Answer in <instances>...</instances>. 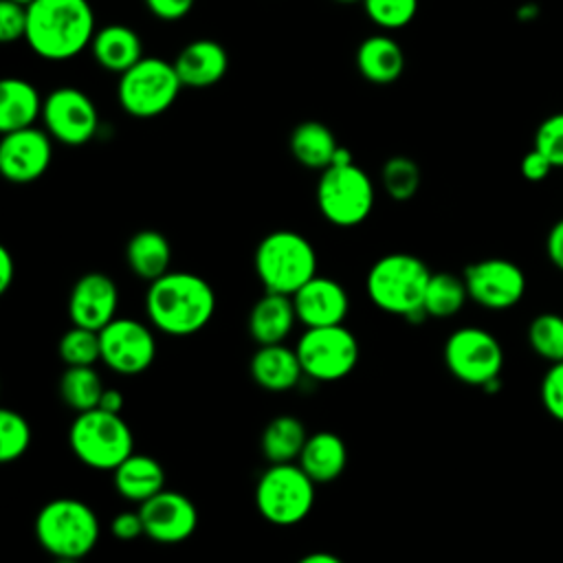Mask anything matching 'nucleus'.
I'll list each match as a JSON object with an SVG mask.
<instances>
[{"mask_svg": "<svg viewBox=\"0 0 563 563\" xmlns=\"http://www.w3.org/2000/svg\"><path fill=\"white\" fill-rule=\"evenodd\" d=\"M216 312L213 286L189 271H169L145 292V314L167 336H191L209 325Z\"/></svg>", "mask_w": 563, "mask_h": 563, "instance_id": "1", "label": "nucleus"}, {"mask_svg": "<svg viewBox=\"0 0 563 563\" xmlns=\"http://www.w3.org/2000/svg\"><path fill=\"white\" fill-rule=\"evenodd\" d=\"M26 15L24 42L46 62L77 57L97 33L90 0H33Z\"/></svg>", "mask_w": 563, "mask_h": 563, "instance_id": "2", "label": "nucleus"}, {"mask_svg": "<svg viewBox=\"0 0 563 563\" xmlns=\"http://www.w3.org/2000/svg\"><path fill=\"white\" fill-rule=\"evenodd\" d=\"M429 279L431 271L418 255L387 253L369 266L365 290L378 310L418 323L427 319L422 303Z\"/></svg>", "mask_w": 563, "mask_h": 563, "instance_id": "3", "label": "nucleus"}, {"mask_svg": "<svg viewBox=\"0 0 563 563\" xmlns=\"http://www.w3.org/2000/svg\"><path fill=\"white\" fill-rule=\"evenodd\" d=\"M35 539L53 559L88 556L99 541V519L95 510L75 497L46 501L35 515Z\"/></svg>", "mask_w": 563, "mask_h": 563, "instance_id": "4", "label": "nucleus"}, {"mask_svg": "<svg viewBox=\"0 0 563 563\" xmlns=\"http://www.w3.org/2000/svg\"><path fill=\"white\" fill-rule=\"evenodd\" d=\"M253 268L264 290L292 297L317 275V251L306 235L292 229H277L260 240Z\"/></svg>", "mask_w": 563, "mask_h": 563, "instance_id": "5", "label": "nucleus"}, {"mask_svg": "<svg viewBox=\"0 0 563 563\" xmlns=\"http://www.w3.org/2000/svg\"><path fill=\"white\" fill-rule=\"evenodd\" d=\"M68 444L75 457L95 471H114L134 453V435L121 413L101 407L75 416L68 429Z\"/></svg>", "mask_w": 563, "mask_h": 563, "instance_id": "6", "label": "nucleus"}, {"mask_svg": "<svg viewBox=\"0 0 563 563\" xmlns=\"http://www.w3.org/2000/svg\"><path fill=\"white\" fill-rule=\"evenodd\" d=\"M317 484L297 462L268 464L255 484V508L264 521L290 528L314 508Z\"/></svg>", "mask_w": 563, "mask_h": 563, "instance_id": "7", "label": "nucleus"}, {"mask_svg": "<svg viewBox=\"0 0 563 563\" xmlns=\"http://www.w3.org/2000/svg\"><path fill=\"white\" fill-rule=\"evenodd\" d=\"M183 88L185 86L174 68V62L163 57H143L119 75L117 99L130 117L152 119L167 112L176 103Z\"/></svg>", "mask_w": 563, "mask_h": 563, "instance_id": "8", "label": "nucleus"}, {"mask_svg": "<svg viewBox=\"0 0 563 563\" xmlns=\"http://www.w3.org/2000/svg\"><path fill=\"white\" fill-rule=\"evenodd\" d=\"M317 207L321 216L341 229L365 222L374 209L376 189L372 178L356 163L330 165L317 180Z\"/></svg>", "mask_w": 563, "mask_h": 563, "instance_id": "9", "label": "nucleus"}, {"mask_svg": "<svg viewBox=\"0 0 563 563\" xmlns=\"http://www.w3.org/2000/svg\"><path fill=\"white\" fill-rule=\"evenodd\" d=\"M295 352L299 356L303 376L319 383L345 378L356 367L361 354L354 332L343 323L303 328Z\"/></svg>", "mask_w": 563, "mask_h": 563, "instance_id": "10", "label": "nucleus"}, {"mask_svg": "<svg viewBox=\"0 0 563 563\" xmlns=\"http://www.w3.org/2000/svg\"><path fill=\"white\" fill-rule=\"evenodd\" d=\"M444 365L453 378L471 387H486L504 369V347L495 334L477 325L453 330L444 341Z\"/></svg>", "mask_w": 563, "mask_h": 563, "instance_id": "11", "label": "nucleus"}, {"mask_svg": "<svg viewBox=\"0 0 563 563\" xmlns=\"http://www.w3.org/2000/svg\"><path fill=\"white\" fill-rule=\"evenodd\" d=\"M42 123L53 141L79 147L97 134L99 112L95 101L81 88L59 86L44 97Z\"/></svg>", "mask_w": 563, "mask_h": 563, "instance_id": "12", "label": "nucleus"}, {"mask_svg": "<svg viewBox=\"0 0 563 563\" xmlns=\"http://www.w3.org/2000/svg\"><path fill=\"white\" fill-rule=\"evenodd\" d=\"M101 361L117 374L136 376L156 361V336L154 328L132 319L117 317L99 330Z\"/></svg>", "mask_w": 563, "mask_h": 563, "instance_id": "13", "label": "nucleus"}, {"mask_svg": "<svg viewBox=\"0 0 563 563\" xmlns=\"http://www.w3.org/2000/svg\"><path fill=\"white\" fill-rule=\"evenodd\" d=\"M468 299L486 310H508L526 295V273L506 257H486L468 264L462 273Z\"/></svg>", "mask_w": 563, "mask_h": 563, "instance_id": "14", "label": "nucleus"}, {"mask_svg": "<svg viewBox=\"0 0 563 563\" xmlns=\"http://www.w3.org/2000/svg\"><path fill=\"white\" fill-rule=\"evenodd\" d=\"M139 515L143 519L145 537L163 545L183 543L194 537L198 528L196 504L178 490L163 488L147 501L139 504Z\"/></svg>", "mask_w": 563, "mask_h": 563, "instance_id": "15", "label": "nucleus"}, {"mask_svg": "<svg viewBox=\"0 0 563 563\" xmlns=\"http://www.w3.org/2000/svg\"><path fill=\"white\" fill-rule=\"evenodd\" d=\"M53 158V139L42 128L4 132L0 141V172L9 183L26 185L44 176Z\"/></svg>", "mask_w": 563, "mask_h": 563, "instance_id": "16", "label": "nucleus"}, {"mask_svg": "<svg viewBox=\"0 0 563 563\" xmlns=\"http://www.w3.org/2000/svg\"><path fill=\"white\" fill-rule=\"evenodd\" d=\"M119 290L110 275L90 271L84 273L70 288L68 295V317L73 325L88 330H101L112 319H117Z\"/></svg>", "mask_w": 563, "mask_h": 563, "instance_id": "17", "label": "nucleus"}, {"mask_svg": "<svg viewBox=\"0 0 563 563\" xmlns=\"http://www.w3.org/2000/svg\"><path fill=\"white\" fill-rule=\"evenodd\" d=\"M297 321L303 328L345 323L350 312L347 290L332 277L314 275L292 295Z\"/></svg>", "mask_w": 563, "mask_h": 563, "instance_id": "18", "label": "nucleus"}, {"mask_svg": "<svg viewBox=\"0 0 563 563\" xmlns=\"http://www.w3.org/2000/svg\"><path fill=\"white\" fill-rule=\"evenodd\" d=\"M174 68L185 88H211L227 75L229 53L211 37L191 40L176 53Z\"/></svg>", "mask_w": 563, "mask_h": 563, "instance_id": "19", "label": "nucleus"}, {"mask_svg": "<svg viewBox=\"0 0 563 563\" xmlns=\"http://www.w3.org/2000/svg\"><path fill=\"white\" fill-rule=\"evenodd\" d=\"M295 323H297V312H295L292 297L282 292H268V290H264V295L253 303L246 319L249 334L257 345L284 343L292 332Z\"/></svg>", "mask_w": 563, "mask_h": 563, "instance_id": "20", "label": "nucleus"}, {"mask_svg": "<svg viewBox=\"0 0 563 563\" xmlns=\"http://www.w3.org/2000/svg\"><path fill=\"white\" fill-rule=\"evenodd\" d=\"M251 378L266 391H288L299 385L303 369L295 347L284 343L257 345L249 363Z\"/></svg>", "mask_w": 563, "mask_h": 563, "instance_id": "21", "label": "nucleus"}, {"mask_svg": "<svg viewBox=\"0 0 563 563\" xmlns=\"http://www.w3.org/2000/svg\"><path fill=\"white\" fill-rule=\"evenodd\" d=\"M90 53L103 70L117 75H123L145 57L141 35L128 24H108L97 29L90 42Z\"/></svg>", "mask_w": 563, "mask_h": 563, "instance_id": "22", "label": "nucleus"}, {"mask_svg": "<svg viewBox=\"0 0 563 563\" xmlns=\"http://www.w3.org/2000/svg\"><path fill=\"white\" fill-rule=\"evenodd\" d=\"M112 484L123 499L143 504L165 488V468L152 455L132 453L112 471Z\"/></svg>", "mask_w": 563, "mask_h": 563, "instance_id": "23", "label": "nucleus"}, {"mask_svg": "<svg viewBox=\"0 0 563 563\" xmlns=\"http://www.w3.org/2000/svg\"><path fill=\"white\" fill-rule=\"evenodd\" d=\"M405 51L387 33L365 37L356 48V68L358 73L378 86L394 84L405 70Z\"/></svg>", "mask_w": 563, "mask_h": 563, "instance_id": "24", "label": "nucleus"}, {"mask_svg": "<svg viewBox=\"0 0 563 563\" xmlns=\"http://www.w3.org/2000/svg\"><path fill=\"white\" fill-rule=\"evenodd\" d=\"M297 464L314 484L334 482L347 466V446L339 433L317 431L308 435Z\"/></svg>", "mask_w": 563, "mask_h": 563, "instance_id": "25", "label": "nucleus"}, {"mask_svg": "<svg viewBox=\"0 0 563 563\" xmlns=\"http://www.w3.org/2000/svg\"><path fill=\"white\" fill-rule=\"evenodd\" d=\"M42 108H44V99L31 81L22 77H7L0 81L2 134L35 125V121L42 119Z\"/></svg>", "mask_w": 563, "mask_h": 563, "instance_id": "26", "label": "nucleus"}, {"mask_svg": "<svg viewBox=\"0 0 563 563\" xmlns=\"http://www.w3.org/2000/svg\"><path fill=\"white\" fill-rule=\"evenodd\" d=\"M125 262L134 277L152 284L154 279L169 273L172 246L161 231L141 229L128 240Z\"/></svg>", "mask_w": 563, "mask_h": 563, "instance_id": "27", "label": "nucleus"}, {"mask_svg": "<svg viewBox=\"0 0 563 563\" xmlns=\"http://www.w3.org/2000/svg\"><path fill=\"white\" fill-rule=\"evenodd\" d=\"M288 145H290L292 158L299 165H303L308 169L323 172L325 167L332 165L339 141L325 123H321V121H301L292 128Z\"/></svg>", "mask_w": 563, "mask_h": 563, "instance_id": "28", "label": "nucleus"}, {"mask_svg": "<svg viewBox=\"0 0 563 563\" xmlns=\"http://www.w3.org/2000/svg\"><path fill=\"white\" fill-rule=\"evenodd\" d=\"M306 440L308 433L303 422L297 416L279 413L264 427L260 449L268 464H286L299 460Z\"/></svg>", "mask_w": 563, "mask_h": 563, "instance_id": "29", "label": "nucleus"}, {"mask_svg": "<svg viewBox=\"0 0 563 563\" xmlns=\"http://www.w3.org/2000/svg\"><path fill=\"white\" fill-rule=\"evenodd\" d=\"M466 299H468V290H466L464 277H457L449 271H440V273H431L422 308L427 317L449 319L464 308Z\"/></svg>", "mask_w": 563, "mask_h": 563, "instance_id": "30", "label": "nucleus"}, {"mask_svg": "<svg viewBox=\"0 0 563 563\" xmlns=\"http://www.w3.org/2000/svg\"><path fill=\"white\" fill-rule=\"evenodd\" d=\"M106 385L95 367H66L59 378L62 400L77 413L99 407Z\"/></svg>", "mask_w": 563, "mask_h": 563, "instance_id": "31", "label": "nucleus"}, {"mask_svg": "<svg viewBox=\"0 0 563 563\" xmlns=\"http://www.w3.org/2000/svg\"><path fill=\"white\" fill-rule=\"evenodd\" d=\"M422 183L420 167L413 158L409 156H391L383 163L380 167V185L387 191V196L396 202H407L411 200Z\"/></svg>", "mask_w": 563, "mask_h": 563, "instance_id": "32", "label": "nucleus"}, {"mask_svg": "<svg viewBox=\"0 0 563 563\" xmlns=\"http://www.w3.org/2000/svg\"><path fill=\"white\" fill-rule=\"evenodd\" d=\"M59 358L66 367H95L101 361V341L97 330L70 325L57 345Z\"/></svg>", "mask_w": 563, "mask_h": 563, "instance_id": "33", "label": "nucleus"}, {"mask_svg": "<svg viewBox=\"0 0 563 563\" xmlns=\"http://www.w3.org/2000/svg\"><path fill=\"white\" fill-rule=\"evenodd\" d=\"M530 350L548 363L563 361V317L556 312H541L528 325Z\"/></svg>", "mask_w": 563, "mask_h": 563, "instance_id": "34", "label": "nucleus"}, {"mask_svg": "<svg viewBox=\"0 0 563 563\" xmlns=\"http://www.w3.org/2000/svg\"><path fill=\"white\" fill-rule=\"evenodd\" d=\"M31 446V424L29 420L13 409L0 411V460L13 462L26 453Z\"/></svg>", "mask_w": 563, "mask_h": 563, "instance_id": "35", "label": "nucleus"}, {"mask_svg": "<svg viewBox=\"0 0 563 563\" xmlns=\"http://www.w3.org/2000/svg\"><path fill=\"white\" fill-rule=\"evenodd\" d=\"M363 9L376 26L398 31L416 18L418 0H363Z\"/></svg>", "mask_w": 563, "mask_h": 563, "instance_id": "36", "label": "nucleus"}, {"mask_svg": "<svg viewBox=\"0 0 563 563\" xmlns=\"http://www.w3.org/2000/svg\"><path fill=\"white\" fill-rule=\"evenodd\" d=\"M534 147L543 152L554 167H563V112L543 119L534 132Z\"/></svg>", "mask_w": 563, "mask_h": 563, "instance_id": "37", "label": "nucleus"}, {"mask_svg": "<svg viewBox=\"0 0 563 563\" xmlns=\"http://www.w3.org/2000/svg\"><path fill=\"white\" fill-rule=\"evenodd\" d=\"M541 402L554 420L563 422V361L550 363L548 372L543 374Z\"/></svg>", "mask_w": 563, "mask_h": 563, "instance_id": "38", "label": "nucleus"}, {"mask_svg": "<svg viewBox=\"0 0 563 563\" xmlns=\"http://www.w3.org/2000/svg\"><path fill=\"white\" fill-rule=\"evenodd\" d=\"M26 4H20L15 0H2L0 2V40L4 44L24 40L26 35Z\"/></svg>", "mask_w": 563, "mask_h": 563, "instance_id": "39", "label": "nucleus"}, {"mask_svg": "<svg viewBox=\"0 0 563 563\" xmlns=\"http://www.w3.org/2000/svg\"><path fill=\"white\" fill-rule=\"evenodd\" d=\"M110 532L114 539L119 541H134L139 537H145V530H143V519L139 515V508L136 510H123V512H117L110 521Z\"/></svg>", "mask_w": 563, "mask_h": 563, "instance_id": "40", "label": "nucleus"}, {"mask_svg": "<svg viewBox=\"0 0 563 563\" xmlns=\"http://www.w3.org/2000/svg\"><path fill=\"white\" fill-rule=\"evenodd\" d=\"M143 2L147 11L163 22L183 20L196 4V0H143Z\"/></svg>", "mask_w": 563, "mask_h": 563, "instance_id": "41", "label": "nucleus"}, {"mask_svg": "<svg viewBox=\"0 0 563 563\" xmlns=\"http://www.w3.org/2000/svg\"><path fill=\"white\" fill-rule=\"evenodd\" d=\"M519 167H521L523 178L530 180V183H541V180H545L548 174L554 169V165L550 163V158H548L543 152H539L537 147H532L530 152L523 154Z\"/></svg>", "mask_w": 563, "mask_h": 563, "instance_id": "42", "label": "nucleus"}, {"mask_svg": "<svg viewBox=\"0 0 563 563\" xmlns=\"http://www.w3.org/2000/svg\"><path fill=\"white\" fill-rule=\"evenodd\" d=\"M545 255L559 271H563V218L556 220L548 231Z\"/></svg>", "mask_w": 563, "mask_h": 563, "instance_id": "43", "label": "nucleus"}, {"mask_svg": "<svg viewBox=\"0 0 563 563\" xmlns=\"http://www.w3.org/2000/svg\"><path fill=\"white\" fill-rule=\"evenodd\" d=\"M15 279V260L9 249L0 246V292H7Z\"/></svg>", "mask_w": 563, "mask_h": 563, "instance_id": "44", "label": "nucleus"}, {"mask_svg": "<svg viewBox=\"0 0 563 563\" xmlns=\"http://www.w3.org/2000/svg\"><path fill=\"white\" fill-rule=\"evenodd\" d=\"M123 394L117 389V387H106L103 394H101V400H99V407L110 411V413H121L123 411Z\"/></svg>", "mask_w": 563, "mask_h": 563, "instance_id": "45", "label": "nucleus"}, {"mask_svg": "<svg viewBox=\"0 0 563 563\" xmlns=\"http://www.w3.org/2000/svg\"><path fill=\"white\" fill-rule=\"evenodd\" d=\"M297 563H343V559L336 556L334 552H323V550H319V552H308V554H303Z\"/></svg>", "mask_w": 563, "mask_h": 563, "instance_id": "46", "label": "nucleus"}, {"mask_svg": "<svg viewBox=\"0 0 563 563\" xmlns=\"http://www.w3.org/2000/svg\"><path fill=\"white\" fill-rule=\"evenodd\" d=\"M354 163V156L352 152L345 147V145H339L336 152H334V158H332V165L341 167V165H352Z\"/></svg>", "mask_w": 563, "mask_h": 563, "instance_id": "47", "label": "nucleus"}, {"mask_svg": "<svg viewBox=\"0 0 563 563\" xmlns=\"http://www.w3.org/2000/svg\"><path fill=\"white\" fill-rule=\"evenodd\" d=\"M336 4H363V0H332Z\"/></svg>", "mask_w": 563, "mask_h": 563, "instance_id": "48", "label": "nucleus"}, {"mask_svg": "<svg viewBox=\"0 0 563 563\" xmlns=\"http://www.w3.org/2000/svg\"><path fill=\"white\" fill-rule=\"evenodd\" d=\"M55 563H79L75 559H55Z\"/></svg>", "mask_w": 563, "mask_h": 563, "instance_id": "49", "label": "nucleus"}, {"mask_svg": "<svg viewBox=\"0 0 563 563\" xmlns=\"http://www.w3.org/2000/svg\"><path fill=\"white\" fill-rule=\"evenodd\" d=\"M15 2H20V4H31L33 0H15Z\"/></svg>", "mask_w": 563, "mask_h": 563, "instance_id": "50", "label": "nucleus"}]
</instances>
